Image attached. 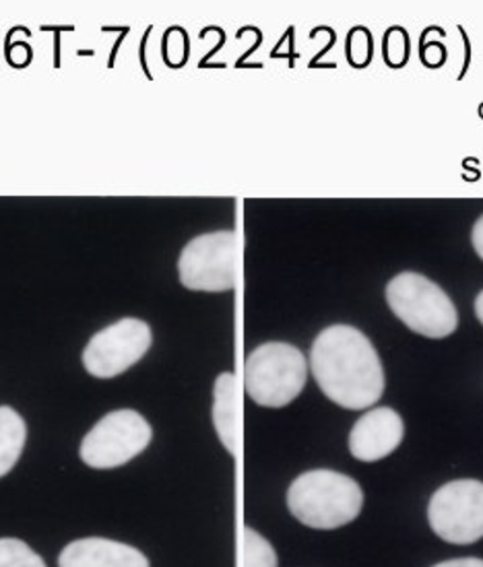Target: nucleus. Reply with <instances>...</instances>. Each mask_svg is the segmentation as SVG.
I'll list each match as a JSON object with an SVG mask.
<instances>
[{
	"label": "nucleus",
	"instance_id": "4468645a",
	"mask_svg": "<svg viewBox=\"0 0 483 567\" xmlns=\"http://www.w3.org/2000/svg\"><path fill=\"white\" fill-rule=\"evenodd\" d=\"M0 567H45V564L23 540L0 538Z\"/></svg>",
	"mask_w": 483,
	"mask_h": 567
},
{
	"label": "nucleus",
	"instance_id": "ddd939ff",
	"mask_svg": "<svg viewBox=\"0 0 483 567\" xmlns=\"http://www.w3.org/2000/svg\"><path fill=\"white\" fill-rule=\"evenodd\" d=\"M242 567H277V555L273 551L271 543L253 528H244Z\"/></svg>",
	"mask_w": 483,
	"mask_h": 567
},
{
	"label": "nucleus",
	"instance_id": "1a4fd4ad",
	"mask_svg": "<svg viewBox=\"0 0 483 567\" xmlns=\"http://www.w3.org/2000/svg\"><path fill=\"white\" fill-rule=\"evenodd\" d=\"M403 419L389 406H378L356 421L349 433V452L362 463H377L401 446Z\"/></svg>",
	"mask_w": 483,
	"mask_h": 567
},
{
	"label": "nucleus",
	"instance_id": "f257e3e1",
	"mask_svg": "<svg viewBox=\"0 0 483 567\" xmlns=\"http://www.w3.org/2000/svg\"><path fill=\"white\" fill-rule=\"evenodd\" d=\"M310 370L325 396L343 409H368L384 392V370L374 344L349 324H332L318 334Z\"/></svg>",
	"mask_w": 483,
	"mask_h": 567
},
{
	"label": "nucleus",
	"instance_id": "423d86ee",
	"mask_svg": "<svg viewBox=\"0 0 483 567\" xmlns=\"http://www.w3.org/2000/svg\"><path fill=\"white\" fill-rule=\"evenodd\" d=\"M150 421L131 409L114 411L97 421L81 442V461L91 468H119L152 444Z\"/></svg>",
	"mask_w": 483,
	"mask_h": 567
},
{
	"label": "nucleus",
	"instance_id": "f3484780",
	"mask_svg": "<svg viewBox=\"0 0 483 567\" xmlns=\"http://www.w3.org/2000/svg\"><path fill=\"white\" fill-rule=\"evenodd\" d=\"M471 241H473V248L475 252L483 260V215L473 225V231H471Z\"/></svg>",
	"mask_w": 483,
	"mask_h": 567
},
{
	"label": "nucleus",
	"instance_id": "2eb2a0df",
	"mask_svg": "<svg viewBox=\"0 0 483 567\" xmlns=\"http://www.w3.org/2000/svg\"><path fill=\"white\" fill-rule=\"evenodd\" d=\"M349 62H353L356 66H363L370 56H372V42H370V33L366 30H356L349 33L348 44Z\"/></svg>",
	"mask_w": 483,
	"mask_h": 567
},
{
	"label": "nucleus",
	"instance_id": "6e6552de",
	"mask_svg": "<svg viewBox=\"0 0 483 567\" xmlns=\"http://www.w3.org/2000/svg\"><path fill=\"white\" fill-rule=\"evenodd\" d=\"M152 327L138 318H122L91 337L83 365L95 378H114L131 370L152 349Z\"/></svg>",
	"mask_w": 483,
	"mask_h": 567
},
{
	"label": "nucleus",
	"instance_id": "0eeeda50",
	"mask_svg": "<svg viewBox=\"0 0 483 567\" xmlns=\"http://www.w3.org/2000/svg\"><path fill=\"white\" fill-rule=\"evenodd\" d=\"M428 520L442 540L471 545L483 538V483L461 478L442 485L432 495Z\"/></svg>",
	"mask_w": 483,
	"mask_h": 567
},
{
	"label": "nucleus",
	"instance_id": "f8f14e48",
	"mask_svg": "<svg viewBox=\"0 0 483 567\" xmlns=\"http://www.w3.org/2000/svg\"><path fill=\"white\" fill-rule=\"evenodd\" d=\"M25 421L11 406H0V477L16 466L25 449Z\"/></svg>",
	"mask_w": 483,
	"mask_h": 567
},
{
	"label": "nucleus",
	"instance_id": "20e7f679",
	"mask_svg": "<svg viewBox=\"0 0 483 567\" xmlns=\"http://www.w3.org/2000/svg\"><path fill=\"white\" fill-rule=\"evenodd\" d=\"M308 380V363L302 351L289 343L257 347L244 365L246 394L260 404L279 409L302 394Z\"/></svg>",
	"mask_w": 483,
	"mask_h": 567
},
{
	"label": "nucleus",
	"instance_id": "9b49d317",
	"mask_svg": "<svg viewBox=\"0 0 483 567\" xmlns=\"http://www.w3.org/2000/svg\"><path fill=\"white\" fill-rule=\"evenodd\" d=\"M238 380L234 373H222L213 389V425L224 449L229 454L240 452V404H238Z\"/></svg>",
	"mask_w": 483,
	"mask_h": 567
},
{
	"label": "nucleus",
	"instance_id": "6ab92c4d",
	"mask_svg": "<svg viewBox=\"0 0 483 567\" xmlns=\"http://www.w3.org/2000/svg\"><path fill=\"white\" fill-rule=\"evenodd\" d=\"M475 316L483 324V291H480V296L475 298Z\"/></svg>",
	"mask_w": 483,
	"mask_h": 567
},
{
	"label": "nucleus",
	"instance_id": "9d476101",
	"mask_svg": "<svg viewBox=\"0 0 483 567\" xmlns=\"http://www.w3.org/2000/svg\"><path fill=\"white\" fill-rule=\"evenodd\" d=\"M61 567H150L147 557L135 547L110 538H79L64 547Z\"/></svg>",
	"mask_w": 483,
	"mask_h": 567
},
{
	"label": "nucleus",
	"instance_id": "a211bd4d",
	"mask_svg": "<svg viewBox=\"0 0 483 567\" xmlns=\"http://www.w3.org/2000/svg\"><path fill=\"white\" fill-rule=\"evenodd\" d=\"M434 567H483V559L477 557H465V559H451V561H444Z\"/></svg>",
	"mask_w": 483,
	"mask_h": 567
},
{
	"label": "nucleus",
	"instance_id": "39448f33",
	"mask_svg": "<svg viewBox=\"0 0 483 567\" xmlns=\"http://www.w3.org/2000/svg\"><path fill=\"white\" fill-rule=\"evenodd\" d=\"M181 284L191 291H229L238 275V238L234 231H213L193 238L178 258Z\"/></svg>",
	"mask_w": 483,
	"mask_h": 567
},
{
	"label": "nucleus",
	"instance_id": "7ed1b4c3",
	"mask_svg": "<svg viewBox=\"0 0 483 567\" xmlns=\"http://www.w3.org/2000/svg\"><path fill=\"white\" fill-rule=\"evenodd\" d=\"M387 301L408 329L428 339L451 337L459 327L453 299L420 272L405 270L393 277L387 285Z\"/></svg>",
	"mask_w": 483,
	"mask_h": 567
},
{
	"label": "nucleus",
	"instance_id": "dca6fc26",
	"mask_svg": "<svg viewBox=\"0 0 483 567\" xmlns=\"http://www.w3.org/2000/svg\"><path fill=\"white\" fill-rule=\"evenodd\" d=\"M399 31H393L391 33V38H389V59L394 64H399V60H403V54H405V44L399 45Z\"/></svg>",
	"mask_w": 483,
	"mask_h": 567
},
{
	"label": "nucleus",
	"instance_id": "f03ea898",
	"mask_svg": "<svg viewBox=\"0 0 483 567\" xmlns=\"http://www.w3.org/2000/svg\"><path fill=\"white\" fill-rule=\"evenodd\" d=\"M287 506L306 526L332 530L353 523L360 516L363 493L348 475L317 468L304 473L291 483L287 492Z\"/></svg>",
	"mask_w": 483,
	"mask_h": 567
}]
</instances>
